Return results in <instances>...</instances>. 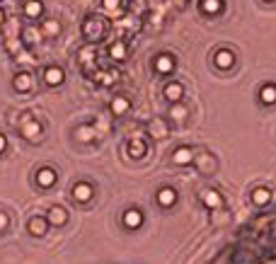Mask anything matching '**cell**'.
Wrapping results in <instances>:
<instances>
[{
    "instance_id": "obj_31",
    "label": "cell",
    "mask_w": 276,
    "mask_h": 264,
    "mask_svg": "<svg viewBox=\"0 0 276 264\" xmlns=\"http://www.w3.org/2000/svg\"><path fill=\"white\" fill-rule=\"evenodd\" d=\"M5 22V12H2V7H0V24Z\"/></svg>"
},
{
    "instance_id": "obj_20",
    "label": "cell",
    "mask_w": 276,
    "mask_h": 264,
    "mask_svg": "<svg viewBox=\"0 0 276 264\" xmlns=\"http://www.w3.org/2000/svg\"><path fill=\"white\" fill-rule=\"evenodd\" d=\"M109 56H112V61H124L126 59V44L124 41H114L109 46Z\"/></svg>"
},
{
    "instance_id": "obj_23",
    "label": "cell",
    "mask_w": 276,
    "mask_h": 264,
    "mask_svg": "<svg viewBox=\"0 0 276 264\" xmlns=\"http://www.w3.org/2000/svg\"><path fill=\"white\" fill-rule=\"evenodd\" d=\"M259 100H262L264 104H274L276 102V87L274 85H264L262 92H259Z\"/></svg>"
},
{
    "instance_id": "obj_27",
    "label": "cell",
    "mask_w": 276,
    "mask_h": 264,
    "mask_svg": "<svg viewBox=\"0 0 276 264\" xmlns=\"http://www.w3.org/2000/svg\"><path fill=\"white\" fill-rule=\"evenodd\" d=\"M102 5L109 10V12H117L121 7V0H102Z\"/></svg>"
},
{
    "instance_id": "obj_3",
    "label": "cell",
    "mask_w": 276,
    "mask_h": 264,
    "mask_svg": "<svg viewBox=\"0 0 276 264\" xmlns=\"http://www.w3.org/2000/svg\"><path fill=\"white\" fill-rule=\"evenodd\" d=\"M92 197H95V189H92L90 182H75V184L70 187V199H73V201L87 203Z\"/></svg>"
},
{
    "instance_id": "obj_24",
    "label": "cell",
    "mask_w": 276,
    "mask_h": 264,
    "mask_svg": "<svg viewBox=\"0 0 276 264\" xmlns=\"http://www.w3.org/2000/svg\"><path fill=\"white\" fill-rule=\"evenodd\" d=\"M41 32H44V37H56V34H61V24L56 20H46Z\"/></svg>"
},
{
    "instance_id": "obj_11",
    "label": "cell",
    "mask_w": 276,
    "mask_h": 264,
    "mask_svg": "<svg viewBox=\"0 0 276 264\" xmlns=\"http://www.w3.org/2000/svg\"><path fill=\"white\" fill-rule=\"evenodd\" d=\"M158 203L162 206V208H170V206H175L177 203V192L172 189V187H162V189H158Z\"/></svg>"
},
{
    "instance_id": "obj_2",
    "label": "cell",
    "mask_w": 276,
    "mask_h": 264,
    "mask_svg": "<svg viewBox=\"0 0 276 264\" xmlns=\"http://www.w3.org/2000/svg\"><path fill=\"white\" fill-rule=\"evenodd\" d=\"M22 136H24L29 143L41 141V124H39L37 119H32V117H24V119H22Z\"/></svg>"
},
{
    "instance_id": "obj_29",
    "label": "cell",
    "mask_w": 276,
    "mask_h": 264,
    "mask_svg": "<svg viewBox=\"0 0 276 264\" xmlns=\"http://www.w3.org/2000/svg\"><path fill=\"white\" fill-rule=\"evenodd\" d=\"M143 12L145 10V0H131V12Z\"/></svg>"
},
{
    "instance_id": "obj_9",
    "label": "cell",
    "mask_w": 276,
    "mask_h": 264,
    "mask_svg": "<svg viewBox=\"0 0 276 264\" xmlns=\"http://www.w3.org/2000/svg\"><path fill=\"white\" fill-rule=\"evenodd\" d=\"M153 66H155V70H158L160 75H170V73L175 70V59H172L170 54H160V56H155Z\"/></svg>"
},
{
    "instance_id": "obj_1",
    "label": "cell",
    "mask_w": 276,
    "mask_h": 264,
    "mask_svg": "<svg viewBox=\"0 0 276 264\" xmlns=\"http://www.w3.org/2000/svg\"><path fill=\"white\" fill-rule=\"evenodd\" d=\"M82 34L90 39V41H99L104 37V22L99 17H87L85 24H82Z\"/></svg>"
},
{
    "instance_id": "obj_19",
    "label": "cell",
    "mask_w": 276,
    "mask_h": 264,
    "mask_svg": "<svg viewBox=\"0 0 276 264\" xmlns=\"http://www.w3.org/2000/svg\"><path fill=\"white\" fill-rule=\"evenodd\" d=\"M201 201L206 203L208 208H218V206L223 203V199H220V194H218V192H213V189H206V192L201 194Z\"/></svg>"
},
{
    "instance_id": "obj_21",
    "label": "cell",
    "mask_w": 276,
    "mask_h": 264,
    "mask_svg": "<svg viewBox=\"0 0 276 264\" xmlns=\"http://www.w3.org/2000/svg\"><path fill=\"white\" fill-rule=\"evenodd\" d=\"M199 5H201V10H204L206 15H216V12L223 10V0H201Z\"/></svg>"
},
{
    "instance_id": "obj_10",
    "label": "cell",
    "mask_w": 276,
    "mask_h": 264,
    "mask_svg": "<svg viewBox=\"0 0 276 264\" xmlns=\"http://www.w3.org/2000/svg\"><path fill=\"white\" fill-rule=\"evenodd\" d=\"M46 218H49L51 225H66V223H68V211H66L63 206H51V208L46 211Z\"/></svg>"
},
{
    "instance_id": "obj_25",
    "label": "cell",
    "mask_w": 276,
    "mask_h": 264,
    "mask_svg": "<svg viewBox=\"0 0 276 264\" xmlns=\"http://www.w3.org/2000/svg\"><path fill=\"white\" fill-rule=\"evenodd\" d=\"M44 39V32H39L37 27H27L24 29V41H29V44H39Z\"/></svg>"
},
{
    "instance_id": "obj_5",
    "label": "cell",
    "mask_w": 276,
    "mask_h": 264,
    "mask_svg": "<svg viewBox=\"0 0 276 264\" xmlns=\"http://www.w3.org/2000/svg\"><path fill=\"white\" fill-rule=\"evenodd\" d=\"M44 82L49 87H61L66 82V70L61 66H46L44 68Z\"/></svg>"
},
{
    "instance_id": "obj_16",
    "label": "cell",
    "mask_w": 276,
    "mask_h": 264,
    "mask_svg": "<svg viewBox=\"0 0 276 264\" xmlns=\"http://www.w3.org/2000/svg\"><path fill=\"white\" fill-rule=\"evenodd\" d=\"M194 160V153H192V148H187V145H182V148H177L175 153H172V162L175 165H189Z\"/></svg>"
},
{
    "instance_id": "obj_30",
    "label": "cell",
    "mask_w": 276,
    "mask_h": 264,
    "mask_svg": "<svg viewBox=\"0 0 276 264\" xmlns=\"http://www.w3.org/2000/svg\"><path fill=\"white\" fill-rule=\"evenodd\" d=\"M5 150H7V136H5V133L0 131V155H2Z\"/></svg>"
},
{
    "instance_id": "obj_17",
    "label": "cell",
    "mask_w": 276,
    "mask_h": 264,
    "mask_svg": "<svg viewBox=\"0 0 276 264\" xmlns=\"http://www.w3.org/2000/svg\"><path fill=\"white\" fill-rule=\"evenodd\" d=\"M213 63H216V68H230L233 63H235V56L228 51V49H220V51H216V56H213Z\"/></svg>"
},
{
    "instance_id": "obj_8",
    "label": "cell",
    "mask_w": 276,
    "mask_h": 264,
    "mask_svg": "<svg viewBox=\"0 0 276 264\" xmlns=\"http://www.w3.org/2000/svg\"><path fill=\"white\" fill-rule=\"evenodd\" d=\"M121 221H124V225H126L129 230H138V228L143 225V213H140L138 208H126L124 216H121Z\"/></svg>"
},
{
    "instance_id": "obj_26",
    "label": "cell",
    "mask_w": 276,
    "mask_h": 264,
    "mask_svg": "<svg viewBox=\"0 0 276 264\" xmlns=\"http://www.w3.org/2000/svg\"><path fill=\"white\" fill-rule=\"evenodd\" d=\"M170 117H172L175 122H182V119H187V107H182L179 102H175V104H172V109H170Z\"/></svg>"
},
{
    "instance_id": "obj_18",
    "label": "cell",
    "mask_w": 276,
    "mask_h": 264,
    "mask_svg": "<svg viewBox=\"0 0 276 264\" xmlns=\"http://www.w3.org/2000/svg\"><path fill=\"white\" fill-rule=\"evenodd\" d=\"M75 138H78V141H82V143H92V141H97L95 126H90V124L78 126V129H75Z\"/></svg>"
},
{
    "instance_id": "obj_13",
    "label": "cell",
    "mask_w": 276,
    "mask_h": 264,
    "mask_svg": "<svg viewBox=\"0 0 276 264\" xmlns=\"http://www.w3.org/2000/svg\"><path fill=\"white\" fill-rule=\"evenodd\" d=\"M131 109V102L124 97V95H119V97H114L112 102H109V112L114 114V117H121V114H126Z\"/></svg>"
},
{
    "instance_id": "obj_14",
    "label": "cell",
    "mask_w": 276,
    "mask_h": 264,
    "mask_svg": "<svg viewBox=\"0 0 276 264\" xmlns=\"http://www.w3.org/2000/svg\"><path fill=\"white\" fill-rule=\"evenodd\" d=\"M24 15L29 20H39L44 15V2L41 0H24Z\"/></svg>"
},
{
    "instance_id": "obj_28",
    "label": "cell",
    "mask_w": 276,
    "mask_h": 264,
    "mask_svg": "<svg viewBox=\"0 0 276 264\" xmlns=\"http://www.w3.org/2000/svg\"><path fill=\"white\" fill-rule=\"evenodd\" d=\"M7 225H10V216H7L5 211H0V233L7 230Z\"/></svg>"
},
{
    "instance_id": "obj_4",
    "label": "cell",
    "mask_w": 276,
    "mask_h": 264,
    "mask_svg": "<svg viewBox=\"0 0 276 264\" xmlns=\"http://www.w3.org/2000/svg\"><path fill=\"white\" fill-rule=\"evenodd\" d=\"M34 180H37V184H39L41 189H51V187L59 182V175H56L54 167H39V170L34 172Z\"/></svg>"
},
{
    "instance_id": "obj_7",
    "label": "cell",
    "mask_w": 276,
    "mask_h": 264,
    "mask_svg": "<svg viewBox=\"0 0 276 264\" xmlns=\"http://www.w3.org/2000/svg\"><path fill=\"white\" fill-rule=\"evenodd\" d=\"M32 85H34L32 73H27V70L15 73V78H12V87H15V92H29V90H32Z\"/></svg>"
},
{
    "instance_id": "obj_6",
    "label": "cell",
    "mask_w": 276,
    "mask_h": 264,
    "mask_svg": "<svg viewBox=\"0 0 276 264\" xmlns=\"http://www.w3.org/2000/svg\"><path fill=\"white\" fill-rule=\"evenodd\" d=\"M49 218L46 216H32L29 218V223H27V230L32 233V235H37V238H41V235H46V230H49Z\"/></svg>"
},
{
    "instance_id": "obj_12",
    "label": "cell",
    "mask_w": 276,
    "mask_h": 264,
    "mask_svg": "<svg viewBox=\"0 0 276 264\" xmlns=\"http://www.w3.org/2000/svg\"><path fill=\"white\" fill-rule=\"evenodd\" d=\"M145 141L143 138H131L129 143H126V153H129V158H136V160H140L143 155H145Z\"/></svg>"
},
{
    "instance_id": "obj_15",
    "label": "cell",
    "mask_w": 276,
    "mask_h": 264,
    "mask_svg": "<svg viewBox=\"0 0 276 264\" xmlns=\"http://www.w3.org/2000/svg\"><path fill=\"white\" fill-rule=\"evenodd\" d=\"M182 95H184L182 82H167V85H165V100H170L172 104H175V102H179V100H182Z\"/></svg>"
},
{
    "instance_id": "obj_22",
    "label": "cell",
    "mask_w": 276,
    "mask_h": 264,
    "mask_svg": "<svg viewBox=\"0 0 276 264\" xmlns=\"http://www.w3.org/2000/svg\"><path fill=\"white\" fill-rule=\"evenodd\" d=\"M269 199H272V194H269V189H264V187H257V189L252 192V201H255L257 206L269 203Z\"/></svg>"
}]
</instances>
